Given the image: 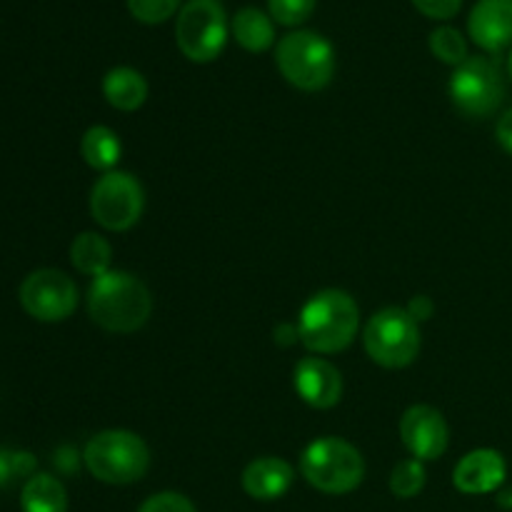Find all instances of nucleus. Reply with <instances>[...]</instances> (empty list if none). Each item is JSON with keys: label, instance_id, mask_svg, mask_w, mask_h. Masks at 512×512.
Wrapping results in <instances>:
<instances>
[{"label": "nucleus", "instance_id": "5", "mask_svg": "<svg viewBox=\"0 0 512 512\" xmlns=\"http://www.w3.org/2000/svg\"><path fill=\"white\" fill-rule=\"evenodd\" d=\"M275 63L290 85L308 93L323 90L335 73L333 45L313 30L285 35L275 50Z\"/></svg>", "mask_w": 512, "mask_h": 512}, {"label": "nucleus", "instance_id": "11", "mask_svg": "<svg viewBox=\"0 0 512 512\" xmlns=\"http://www.w3.org/2000/svg\"><path fill=\"white\" fill-rule=\"evenodd\" d=\"M400 438L415 460H435L448 450L450 430L438 410L430 405H413L400 420Z\"/></svg>", "mask_w": 512, "mask_h": 512}, {"label": "nucleus", "instance_id": "13", "mask_svg": "<svg viewBox=\"0 0 512 512\" xmlns=\"http://www.w3.org/2000/svg\"><path fill=\"white\" fill-rule=\"evenodd\" d=\"M468 33L488 53L512 45V0H478L470 10Z\"/></svg>", "mask_w": 512, "mask_h": 512}, {"label": "nucleus", "instance_id": "4", "mask_svg": "<svg viewBox=\"0 0 512 512\" xmlns=\"http://www.w3.org/2000/svg\"><path fill=\"white\" fill-rule=\"evenodd\" d=\"M300 473L320 493L345 495L363 483L365 460L355 445L340 438H323L305 448Z\"/></svg>", "mask_w": 512, "mask_h": 512}, {"label": "nucleus", "instance_id": "3", "mask_svg": "<svg viewBox=\"0 0 512 512\" xmlns=\"http://www.w3.org/2000/svg\"><path fill=\"white\" fill-rule=\"evenodd\" d=\"M85 468L95 480L108 485H130L150 468V450L135 433L105 430L85 445Z\"/></svg>", "mask_w": 512, "mask_h": 512}, {"label": "nucleus", "instance_id": "2", "mask_svg": "<svg viewBox=\"0 0 512 512\" xmlns=\"http://www.w3.org/2000/svg\"><path fill=\"white\" fill-rule=\"evenodd\" d=\"M358 325L360 308L345 290H320L300 313L298 338L313 353H340L353 343Z\"/></svg>", "mask_w": 512, "mask_h": 512}, {"label": "nucleus", "instance_id": "21", "mask_svg": "<svg viewBox=\"0 0 512 512\" xmlns=\"http://www.w3.org/2000/svg\"><path fill=\"white\" fill-rule=\"evenodd\" d=\"M430 50H433L435 58H440L448 65H455V68L468 60V43H465L463 33L458 28H450V25L435 28L430 33Z\"/></svg>", "mask_w": 512, "mask_h": 512}, {"label": "nucleus", "instance_id": "17", "mask_svg": "<svg viewBox=\"0 0 512 512\" xmlns=\"http://www.w3.org/2000/svg\"><path fill=\"white\" fill-rule=\"evenodd\" d=\"M70 260L78 268V273L90 275V278H100V275L110 273V263H113V248L108 240L98 233H80L70 245Z\"/></svg>", "mask_w": 512, "mask_h": 512}, {"label": "nucleus", "instance_id": "27", "mask_svg": "<svg viewBox=\"0 0 512 512\" xmlns=\"http://www.w3.org/2000/svg\"><path fill=\"white\" fill-rule=\"evenodd\" d=\"M413 5L420 13L428 15V18L448 20L453 18V15H458L463 0H413Z\"/></svg>", "mask_w": 512, "mask_h": 512}, {"label": "nucleus", "instance_id": "14", "mask_svg": "<svg viewBox=\"0 0 512 512\" xmlns=\"http://www.w3.org/2000/svg\"><path fill=\"white\" fill-rule=\"evenodd\" d=\"M508 465L498 450L480 448L465 455L453 473V483L465 495H485L505 483Z\"/></svg>", "mask_w": 512, "mask_h": 512}, {"label": "nucleus", "instance_id": "29", "mask_svg": "<svg viewBox=\"0 0 512 512\" xmlns=\"http://www.w3.org/2000/svg\"><path fill=\"white\" fill-rule=\"evenodd\" d=\"M405 310L410 313V318L428 320L430 315H433V303H430V298H425V295H418V298H413V303H410Z\"/></svg>", "mask_w": 512, "mask_h": 512}, {"label": "nucleus", "instance_id": "9", "mask_svg": "<svg viewBox=\"0 0 512 512\" xmlns=\"http://www.w3.org/2000/svg\"><path fill=\"white\" fill-rule=\"evenodd\" d=\"M143 205V185L130 173H120V170L105 173L90 193V213L95 223L113 233L133 228L143 215Z\"/></svg>", "mask_w": 512, "mask_h": 512}, {"label": "nucleus", "instance_id": "16", "mask_svg": "<svg viewBox=\"0 0 512 512\" xmlns=\"http://www.w3.org/2000/svg\"><path fill=\"white\" fill-rule=\"evenodd\" d=\"M103 95L113 108L133 113L148 98V83L133 68H113L103 78Z\"/></svg>", "mask_w": 512, "mask_h": 512}, {"label": "nucleus", "instance_id": "24", "mask_svg": "<svg viewBox=\"0 0 512 512\" xmlns=\"http://www.w3.org/2000/svg\"><path fill=\"white\" fill-rule=\"evenodd\" d=\"M318 0H268L270 15L280 25H300L313 15Z\"/></svg>", "mask_w": 512, "mask_h": 512}, {"label": "nucleus", "instance_id": "25", "mask_svg": "<svg viewBox=\"0 0 512 512\" xmlns=\"http://www.w3.org/2000/svg\"><path fill=\"white\" fill-rule=\"evenodd\" d=\"M35 458L30 453H15V450H0V488L13 483L15 478H33Z\"/></svg>", "mask_w": 512, "mask_h": 512}, {"label": "nucleus", "instance_id": "8", "mask_svg": "<svg viewBox=\"0 0 512 512\" xmlns=\"http://www.w3.org/2000/svg\"><path fill=\"white\" fill-rule=\"evenodd\" d=\"M450 98L468 118H488L505 98V78L500 63L475 55L460 63L450 78Z\"/></svg>", "mask_w": 512, "mask_h": 512}, {"label": "nucleus", "instance_id": "23", "mask_svg": "<svg viewBox=\"0 0 512 512\" xmlns=\"http://www.w3.org/2000/svg\"><path fill=\"white\" fill-rule=\"evenodd\" d=\"M178 8L180 0H128L130 15L145 25L165 23Z\"/></svg>", "mask_w": 512, "mask_h": 512}, {"label": "nucleus", "instance_id": "31", "mask_svg": "<svg viewBox=\"0 0 512 512\" xmlns=\"http://www.w3.org/2000/svg\"><path fill=\"white\" fill-rule=\"evenodd\" d=\"M508 70H510V78H512V53H510V60H508Z\"/></svg>", "mask_w": 512, "mask_h": 512}, {"label": "nucleus", "instance_id": "19", "mask_svg": "<svg viewBox=\"0 0 512 512\" xmlns=\"http://www.w3.org/2000/svg\"><path fill=\"white\" fill-rule=\"evenodd\" d=\"M233 35L248 53H265L275 43L273 20L258 8H243L233 18Z\"/></svg>", "mask_w": 512, "mask_h": 512}, {"label": "nucleus", "instance_id": "22", "mask_svg": "<svg viewBox=\"0 0 512 512\" xmlns=\"http://www.w3.org/2000/svg\"><path fill=\"white\" fill-rule=\"evenodd\" d=\"M425 488V468L420 460L410 458L403 460L393 468V475H390V490H393L395 498H415L420 490Z\"/></svg>", "mask_w": 512, "mask_h": 512}, {"label": "nucleus", "instance_id": "30", "mask_svg": "<svg viewBox=\"0 0 512 512\" xmlns=\"http://www.w3.org/2000/svg\"><path fill=\"white\" fill-rule=\"evenodd\" d=\"M500 503L508 505V508H510V505H512V493H503V495H500Z\"/></svg>", "mask_w": 512, "mask_h": 512}, {"label": "nucleus", "instance_id": "1", "mask_svg": "<svg viewBox=\"0 0 512 512\" xmlns=\"http://www.w3.org/2000/svg\"><path fill=\"white\" fill-rule=\"evenodd\" d=\"M90 318L110 333H135L143 328L153 310L148 288L135 275L123 270L93 278L88 293Z\"/></svg>", "mask_w": 512, "mask_h": 512}, {"label": "nucleus", "instance_id": "20", "mask_svg": "<svg viewBox=\"0 0 512 512\" xmlns=\"http://www.w3.org/2000/svg\"><path fill=\"white\" fill-rule=\"evenodd\" d=\"M120 153H123V145H120L118 135L105 125H93L90 130H85L83 140H80V155L95 170L115 168Z\"/></svg>", "mask_w": 512, "mask_h": 512}, {"label": "nucleus", "instance_id": "7", "mask_svg": "<svg viewBox=\"0 0 512 512\" xmlns=\"http://www.w3.org/2000/svg\"><path fill=\"white\" fill-rule=\"evenodd\" d=\"M228 40V18L218 0H190L180 8L175 23V43L193 63L218 58Z\"/></svg>", "mask_w": 512, "mask_h": 512}, {"label": "nucleus", "instance_id": "28", "mask_svg": "<svg viewBox=\"0 0 512 512\" xmlns=\"http://www.w3.org/2000/svg\"><path fill=\"white\" fill-rule=\"evenodd\" d=\"M495 135H498V143L512 155V108L498 120V130H495Z\"/></svg>", "mask_w": 512, "mask_h": 512}, {"label": "nucleus", "instance_id": "6", "mask_svg": "<svg viewBox=\"0 0 512 512\" xmlns=\"http://www.w3.org/2000/svg\"><path fill=\"white\" fill-rule=\"evenodd\" d=\"M370 360L383 368H405L420 353L418 320L405 308H385L370 318L363 333Z\"/></svg>", "mask_w": 512, "mask_h": 512}, {"label": "nucleus", "instance_id": "12", "mask_svg": "<svg viewBox=\"0 0 512 512\" xmlns=\"http://www.w3.org/2000/svg\"><path fill=\"white\" fill-rule=\"evenodd\" d=\"M295 390L310 408L328 410L343 398V375L323 358H303L295 365Z\"/></svg>", "mask_w": 512, "mask_h": 512}, {"label": "nucleus", "instance_id": "18", "mask_svg": "<svg viewBox=\"0 0 512 512\" xmlns=\"http://www.w3.org/2000/svg\"><path fill=\"white\" fill-rule=\"evenodd\" d=\"M23 512H68V493L53 475H33L20 493Z\"/></svg>", "mask_w": 512, "mask_h": 512}, {"label": "nucleus", "instance_id": "10", "mask_svg": "<svg viewBox=\"0 0 512 512\" xmlns=\"http://www.w3.org/2000/svg\"><path fill=\"white\" fill-rule=\"evenodd\" d=\"M20 305L40 323H60L70 318L78 305V288L65 273L53 268L35 270L20 285Z\"/></svg>", "mask_w": 512, "mask_h": 512}, {"label": "nucleus", "instance_id": "15", "mask_svg": "<svg viewBox=\"0 0 512 512\" xmlns=\"http://www.w3.org/2000/svg\"><path fill=\"white\" fill-rule=\"evenodd\" d=\"M293 465L280 458H258L243 470V490L255 500H278L293 485Z\"/></svg>", "mask_w": 512, "mask_h": 512}, {"label": "nucleus", "instance_id": "26", "mask_svg": "<svg viewBox=\"0 0 512 512\" xmlns=\"http://www.w3.org/2000/svg\"><path fill=\"white\" fill-rule=\"evenodd\" d=\"M138 512H195L193 503L180 493H158L145 500Z\"/></svg>", "mask_w": 512, "mask_h": 512}]
</instances>
